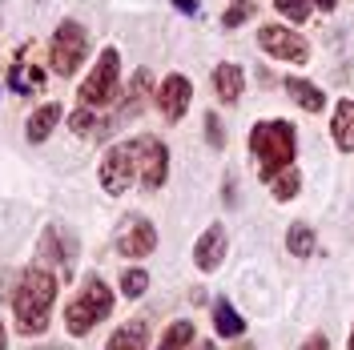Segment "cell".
<instances>
[{
  "label": "cell",
  "instance_id": "1",
  "mask_svg": "<svg viewBox=\"0 0 354 350\" xmlns=\"http://www.w3.org/2000/svg\"><path fill=\"white\" fill-rule=\"evenodd\" d=\"M57 302V274L44 262H32L21 274V286L12 294V310H17V330L21 334H44L48 330V314Z\"/></svg>",
  "mask_w": 354,
  "mask_h": 350
},
{
  "label": "cell",
  "instance_id": "2",
  "mask_svg": "<svg viewBox=\"0 0 354 350\" xmlns=\"http://www.w3.org/2000/svg\"><path fill=\"white\" fill-rule=\"evenodd\" d=\"M294 154H298V137H294L290 121L270 117L250 129V157H254V169L262 181H274L278 174L294 169Z\"/></svg>",
  "mask_w": 354,
  "mask_h": 350
},
{
  "label": "cell",
  "instance_id": "3",
  "mask_svg": "<svg viewBox=\"0 0 354 350\" xmlns=\"http://www.w3.org/2000/svg\"><path fill=\"white\" fill-rule=\"evenodd\" d=\"M113 314V290L105 286L101 274H88L85 286L77 290V298L65 306V330L73 338H85L97 330V322H105Z\"/></svg>",
  "mask_w": 354,
  "mask_h": 350
},
{
  "label": "cell",
  "instance_id": "4",
  "mask_svg": "<svg viewBox=\"0 0 354 350\" xmlns=\"http://www.w3.org/2000/svg\"><path fill=\"white\" fill-rule=\"evenodd\" d=\"M97 181L109 197H121L133 181H141V157H137V141H121L97 165Z\"/></svg>",
  "mask_w": 354,
  "mask_h": 350
},
{
  "label": "cell",
  "instance_id": "5",
  "mask_svg": "<svg viewBox=\"0 0 354 350\" xmlns=\"http://www.w3.org/2000/svg\"><path fill=\"white\" fill-rule=\"evenodd\" d=\"M121 57H117V48H101V57H97V65L93 73L85 77V85H81V105L85 109H101V105H109L121 97Z\"/></svg>",
  "mask_w": 354,
  "mask_h": 350
},
{
  "label": "cell",
  "instance_id": "6",
  "mask_svg": "<svg viewBox=\"0 0 354 350\" xmlns=\"http://www.w3.org/2000/svg\"><path fill=\"white\" fill-rule=\"evenodd\" d=\"M88 57V37L81 21H65L57 33H53V44H48V65L57 77H73L81 61Z\"/></svg>",
  "mask_w": 354,
  "mask_h": 350
},
{
  "label": "cell",
  "instance_id": "7",
  "mask_svg": "<svg viewBox=\"0 0 354 350\" xmlns=\"http://www.w3.org/2000/svg\"><path fill=\"white\" fill-rule=\"evenodd\" d=\"M258 48L270 53L274 61H290V65H306L310 61V44L302 33L282 28V24H262L258 28Z\"/></svg>",
  "mask_w": 354,
  "mask_h": 350
},
{
  "label": "cell",
  "instance_id": "8",
  "mask_svg": "<svg viewBox=\"0 0 354 350\" xmlns=\"http://www.w3.org/2000/svg\"><path fill=\"white\" fill-rule=\"evenodd\" d=\"M133 141H137V157H141V185L153 194V190L165 185V177H169V149H165V141L153 137V133H141Z\"/></svg>",
  "mask_w": 354,
  "mask_h": 350
},
{
  "label": "cell",
  "instance_id": "9",
  "mask_svg": "<svg viewBox=\"0 0 354 350\" xmlns=\"http://www.w3.org/2000/svg\"><path fill=\"white\" fill-rule=\"evenodd\" d=\"M157 250V225L145 214H133V218L121 221L117 230V254L125 258H149Z\"/></svg>",
  "mask_w": 354,
  "mask_h": 350
},
{
  "label": "cell",
  "instance_id": "10",
  "mask_svg": "<svg viewBox=\"0 0 354 350\" xmlns=\"http://www.w3.org/2000/svg\"><path fill=\"white\" fill-rule=\"evenodd\" d=\"M145 93H149V68H137V73H133V85L125 89V97H121V105H117V109H113L101 125H97V133H93V137H109V133L121 129L129 117H137V113H141V105H145Z\"/></svg>",
  "mask_w": 354,
  "mask_h": 350
},
{
  "label": "cell",
  "instance_id": "11",
  "mask_svg": "<svg viewBox=\"0 0 354 350\" xmlns=\"http://www.w3.org/2000/svg\"><path fill=\"white\" fill-rule=\"evenodd\" d=\"M157 109H161V117L169 121V125H177L181 117H185V109H189V101H194V85L181 77V73H169L165 81H161V89L153 93Z\"/></svg>",
  "mask_w": 354,
  "mask_h": 350
},
{
  "label": "cell",
  "instance_id": "12",
  "mask_svg": "<svg viewBox=\"0 0 354 350\" xmlns=\"http://www.w3.org/2000/svg\"><path fill=\"white\" fill-rule=\"evenodd\" d=\"M41 262L65 270V278H68L73 274V262H77V238L68 230H61V225H48L44 238H41Z\"/></svg>",
  "mask_w": 354,
  "mask_h": 350
},
{
  "label": "cell",
  "instance_id": "13",
  "mask_svg": "<svg viewBox=\"0 0 354 350\" xmlns=\"http://www.w3.org/2000/svg\"><path fill=\"white\" fill-rule=\"evenodd\" d=\"M225 250H230V238H225V225H209L205 234L194 246V266L201 274H214L221 262H225Z\"/></svg>",
  "mask_w": 354,
  "mask_h": 350
},
{
  "label": "cell",
  "instance_id": "14",
  "mask_svg": "<svg viewBox=\"0 0 354 350\" xmlns=\"http://www.w3.org/2000/svg\"><path fill=\"white\" fill-rule=\"evenodd\" d=\"M105 350H149V322L145 318H133L125 326H117L113 338L105 342Z\"/></svg>",
  "mask_w": 354,
  "mask_h": 350
},
{
  "label": "cell",
  "instance_id": "15",
  "mask_svg": "<svg viewBox=\"0 0 354 350\" xmlns=\"http://www.w3.org/2000/svg\"><path fill=\"white\" fill-rule=\"evenodd\" d=\"M242 89H245V77H242V68L234 65V61H225V65L214 68V93H218V101L234 105V101L242 97Z\"/></svg>",
  "mask_w": 354,
  "mask_h": 350
},
{
  "label": "cell",
  "instance_id": "16",
  "mask_svg": "<svg viewBox=\"0 0 354 350\" xmlns=\"http://www.w3.org/2000/svg\"><path fill=\"white\" fill-rule=\"evenodd\" d=\"M330 133H334V145H338L342 154H354V97L338 101L334 121H330Z\"/></svg>",
  "mask_w": 354,
  "mask_h": 350
},
{
  "label": "cell",
  "instance_id": "17",
  "mask_svg": "<svg viewBox=\"0 0 354 350\" xmlns=\"http://www.w3.org/2000/svg\"><path fill=\"white\" fill-rule=\"evenodd\" d=\"M57 121H61V105H57V101H48V105H41V109L28 117L24 137H28L32 145H41V141H48V133L57 129Z\"/></svg>",
  "mask_w": 354,
  "mask_h": 350
},
{
  "label": "cell",
  "instance_id": "18",
  "mask_svg": "<svg viewBox=\"0 0 354 350\" xmlns=\"http://www.w3.org/2000/svg\"><path fill=\"white\" fill-rule=\"evenodd\" d=\"M286 93H290V101H298L306 113L326 109V93L318 85H310V81H302V77H286Z\"/></svg>",
  "mask_w": 354,
  "mask_h": 350
},
{
  "label": "cell",
  "instance_id": "19",
  "mask_svg": "<svg viewBox=\"0 0 354 350\" xmlns=\"http://www.w3.org/2000/svg\"><path fill=\"white\" fill-rule=\"evenodd\" d=\"M214 330H218L221 338H242L245 334V318L230 306L225 298H218V302H214Z\"/></svg>",
  "mask_w": 354,
  "mask_h": 350
},
{
  "label": "cell",
  "instance_id": "20",
  "mask_svg": "<svg viewBox=\"0 0 354 350\" xmlns=\"http://www.w3.org/2000/svg\"><path fill=\"white\" fill-rule=\"evenodd\" d=\"M44 85V73L37 65H24V61H12L8 65V89L12 93H32V89Z\"/></svg>",
  "mask_w": 354,
  "mask_h": 350
},
{
  "label": "cell",
  "instance_id": "21",
  "mask_svg": "<svg viewBox=\"0 0 354 350\" xmlns=\"http://www.w3.org/2000/svg\"><path fill=\"white\" fill-rule=\"evenodd\" d=\"M334 4H338V0H274V8H278L282 17H290L294 24H302V21L310 17V12H314V8H322V12H330Z\"/></svg>",
  "mask_w": 354,
  "mask_h": 350
},
{
  "label": "cell",
  "instance_id": "22",
  "mask_svg": "<svg viewBox=\"0 0 354 350\" xmlns=\"http://www.w3.org/2000/svg\"><path fill=\"white\" fill-rule=\"evenodd\" d=\"M194 334H198V330H194V322H189V318H177L174 326L161 334L157 350H189V347H194Z\"/></svg>",
  "mask_w": 354,
  "mask_h": 350
},
{
  "label": "cell",
  "instance_id": "23",
  "mask_svg": "<svg viewBox=\"0 0 354 350\" xmlns=\"http://www.w3.org/2000/svg\"><path fill=\"white\" fill-rule=\"evenodd\" d=\"M286 250L294 258H310L314 254V230H310L306 221H294L286 230Z\"/></svg>",
  "mask_w": 354,
  "mask_h": 350
},
{
  "label": "cell",
  "instance_id": "24",
  "mask_svg": "<svg viewBox=\"0 0 354 350\" xmlns=\"http://www.w3.org/2000/svg\"><path fill=\"white\" fill-rule=\"evenodd\" d=\"M270 190H274V201H290V197H298V190H302V174L298 169H286V174H278L270 181Z\"/></svg>",
  "mask_w": 354,
  "mask_h": 350
},
{
  "label": "cell",
  "instance_id": "25",
  "mask_svg": "<svg viewBox=\"0 0 354 350\" xmlns=\"http://www.w3.org/2000/svg\"><path fill=\"white\" fill-rule=\"evenodd\" d=\"M149 290V274L145 270H121V294L125 298H141Z\"/></svg>",
  "mask_w": 354,
  "mask_h": 350
},
{
  "label": "cell",
  "instance_id": "26",
  "mask_svg": "<svg viewBox=\"0 0 354 350\" xmlns=\"http://www.w3.org/2000/svg\"><path fill=\"white\" fill-rule=\"evenodd\" d=\"M97 125H101V117H97L93 109H85V105L68 117V129L77 133V137H93V133H97Z\"/></svg>",
  "mask_w": 354,
  "mask_h": 350
},
{
  "label": "cell",
  "instance_id": "27",
  "mask_svg": "<svg viewBox=\"0 0 354 350\" xmlns=\"http://www.w3.org/2000/svg\"><path fill=\"white\" fill-rule=\"evenodd\" d=\"M254 17V0H234V8H225L221 12V28H238L242 21Z\"/></svg>",
  "mask_w": 354,
  "mask_h": 350
},
{
  "label": "cell",
  "instance_id": "28",
  "mask_svg": "<svg viewBox=\"0 0 354 350\" xmlns=\"http://www.w3.org/2000/svg\"><path fill=\"white\" fill-rule=\"evenodd\" d=\"M205 141H209L214 149H225V129H221L218 113H205Z\"/></svg>",
  "mask_w": 354,
  "mask_h": 350
},
{
  "label": "cell",
  "instance_id": "29",
  "mask_svg": "<svg viewBox=\"0 0 354 350\" xmlns=\"http://www.w3.org/2000/svg\"><path fill=\"white\" fill-rule=\"evenodd\" d=\"M302 350H330V342H326V334H310L302 342Z\"/></svg>",
  "mask_w": 354,
  "mask_h": 350
},
{
  "label": "cell",
  "instance_id": "30",
  "mask_svg": "<svg viewBox=\"0 0 354 350\" xmlns=\"http://www.w3.org/2000/svg\"><path fill=\"white\" fill-rule=\"evenodd\" d=\"M181 12H198V0H174Z\"/></svg>",
  "mask_w": 354,
  "mask_h": 350
},
{
  "label": "cell",
  "instance_id": "31",
  "mask_svg": "<svg viewBox=\"0 0 354 350\" xmlns=\"http://www.w3.org/2000/svg\"><path fill=\"white\" fill-rule=\"evenodd\" d=\"M8 347V330H4V322H0V350Z\"/></svg>",
  "mask_w": 354,
  "mask_h": 350
},
{
  "label": "cell",
  "instance_id": "32",
  "mask_svg": "<svg viewBox=\"0 0 354 350\" xmlns=\"http://www.w3.org/2000/svg\"><path fill=\"white\" fill-rule=\"evenodd\" d=\"M194 350H218V347H214V342H198Z\"/></svg>",
  "mask_w": 354,
  "mask_h": 350
},
{
  "label": "cell",
  "instance_id": "33",
  "mask_svg": "<svg viewBox=\"0 0 354 350\" xmlns=\"http://www.w3.org/2000/svg\"><path fill=\"white\" fill-rule=\"evenodd\" d=\"M346 350H354V326H351V338H346Z\"/></svg>",
  "mask_w": 354,
  "mask_h": 350
},
{
  "label": "cell",
  "instance_id": "34",
  "mask_svg": "<svg viewBox=\"0 0 354 350\" xmlns=\"http://www.w3.org/2000/svg\"><path fill=\"white\" fill-rule=\"evenodd\" d=\"M234 350H254V347H234Z\"/></svg>",
  "mask_w": 354,
  "mask_h": 350
},
{
  "label": "cell",
  "instance_id": "35",
  "mask_svg": "<svg viewBox=\"0 0 354 350\" xmlns=\"http://www.w3.org/2000/svg\"><path fill=\"white\" fill-rule=\"evenodd\" d=\"M44 350H61V347H44Z\"/></svg>",
  "mask_w": 354,
  "mask_h": 350
}]
</instances>
